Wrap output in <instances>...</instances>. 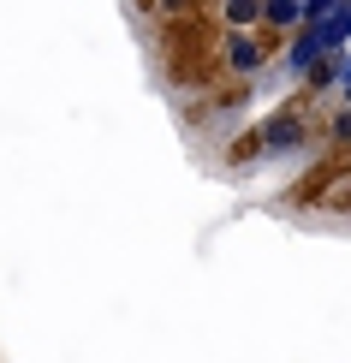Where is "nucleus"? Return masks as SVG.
Segmentation results:
<instances>
[{
	"instance_id": "8",
	"label": "nucleus",
	"mask_w": 351,
	"mask_h": 363,
	"mask_svg": "<svg viewBox=\"0 0 351 363\" xmlns=\"http://www.w3.org/2000/svg\"><path fill=\"white\" fill-rule=\"evenodd\" d=\"M238 149H233V161H262V138L256 131H244V138H233Z\"/></svg>"
},
{
	"instance_id": "6",
	"label": "nucleus",
	"mask_w": 351,
	"mask_h": 363,
	"mask_svg": "<svg viewBox=\"0 0 351 363\" xmlns=\"http://www.w3.org/2000/svg\"><path fill=\"white\" fill-rule=\"evenodd\" d=\"M333 78H340V54H322L310 72H303V84H310L316 96H322V89H333Z\"/></svg>"
},
{
	"instance_id": "3",
	"label": "nucleus",
	"mask_w": 351,
	"mask_h": 363,
	"mask_svg": "<svg viewBox=\"0 0 351 363\" xmlns=\"http://www.w3.org/2000/svg\"><path fill=\"white\" fill-rule=\"evenodd\" d=\"M256 138H262V155H292V149L310 143V119H303L298 108H280Z\"/></svg>"
},
{
	"instance_id": "5",
	"label": "nucleus",
	"mask_w": 351,
	"mask_h": 363,
	"mask_svg": "<svg viewBox=\"0 0 351 363\" xmlns=\"http://www.w3.org/2000/svg\"><path fill=\"white\" fill-rule=\"evenodd\" d=\"M262 24V0H221V30H256Z\"/></svg>"
},
{
	"instance_id": "1",
	"label": "nucleus",
	"mask_w": 351,
	"mask_h": 363,
	"mask_svg": "<svg viewBox=\"0 0 351 363\" xmlns=\"http://www.w3.org/2000/svg\"><path fill=\"white\" fill-rule=\"evenodd\" d=\"M268 60H274V36H262V30H221V66L233 78H256Z\"/></svg>"
},
{
	"instance_id": "7",
	"label": "nucleus",
	"mask_w": 351,
	"mask_h": 363,
	"mask_svg": "<svg viewBox=\"0 0 351 363\" xmlns=\"http://www.w3.org/2000/svg\"><path fill=\"white\" fill-rule=\"evenodd\" d=\"M149 12H155V18H196V0H149Z\"/></svg>"
},
{
	"instance_id": "10",
	"label": "nucleus",
	"mask_w": 351,
	"mask_h": 363,
	"mask_svg": "<svg viewBox=\"0 0 351 363\" xmlns=\"http://www.w3.org/2000/svg\"><path fill=\"white\" fill-rule=\"evenodd\" d=\"M333 89H340L345 108H351V54H340V78H333Z\"/></svg>"
},
{
	"instance_id": "9",
	"label": "nucleus",
	"mask_w": 351,
	"mask_h": 363,
	"mask_svg": "<svg viewBox=\"0 0 351 363\" xmlns=\"http://www.w3.org/2000/svg\"><path fill=\"white\" fill-rule=\"evenodd\" d=\"M328 131H333V143H351V108L333 113V125H328Z\"/></svg>"
},
{
	"instance_id": "2",
	"label": "nucleus",
	"mask_w": 351,
	"mask_h": 363,
	"mask_svg": "<svg viewBox=\"0 0 351 363\" xmlns=\"http://www.w3.org/2000/svg\"><path fill=\"white\" fill-rule=\"evenodd\" d=\"M280 42H286L280 66L292 72V78H303V72H310V66H316V60H322V54H340V48H333V42L322 36V24H298L292 36H280Z\"/></svg>"
},
{
	"instance_id": "4",
	"label": "nucleus",
	"mask_w": 351,
	"mask_h": 363,
	"mask_svg": "<svg viewBox=\"0 0 351 363\" xmlns=\"http://www.w3.org/2000/svg\"><path fill=\"white\" fill-rule=\"evenodd\" d=\"M303 24V0H262V36H292Z\"/></svg>"
}]
</instances>
